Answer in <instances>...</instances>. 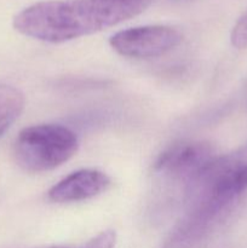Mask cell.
I'll list each match as a JSON object with an SVG mask.
<instances>
[{
  "label": "cell",
  "mask_w": 247,
  "mask_h": 248,
  "mask_svg": "<svg viewBox=\"0 0 247 248\" xmlns=\"http://www.w3.org/2000/svg\"><path fill=\"white\" fill-rule=\"evenodd\" d=\"M150 4L152 0H46L18 12L14 27L29 38L60 44L133 18Z\"/></svg>",
  "instance_id": "cell-1"
},
{
  "label": "cell",
  "mask_w": 247,
  "mask_h": 248,
  "mask_svg": "<svg viewBox=\"0 0 247 248\" xmlns=\"http://www.w3.org/2000/svg\"><path fill=\"white\" fill-rule=\"evenodd\" d=\"M79 140L70 128L60 124H40L23 128L12 147L16 164L29 173L52 171L72 159Z\"/></svg>",
  "instance_id": "cell-2"
},
{
  "label": "cell",
  "mask_w": 247,
  "mask_h": 248,
  "mask_svg": "<svg viewBox=\"0 0 247 248\" xmlns=\"http://www.w3.org/2000/svg\"><path fill=\"white\" fill-rule=\"evenodd\" d=\"M215 157L213 148L208 143L201 140L179 142L159 155L153 171L167 182L183 183L186 191Z\"/></svg>",
  "instance_id": "cell-3"
},
{
  "label": "cell",
  "mask_w": 247,
  "mask_h": 248,
  "mask_svg": "<svg viewBox=\"0 0 247 248\" xmlns=\"http://www.w3.org/2000/svg\"><path fill=\"white\" fill-rule=\"evenodd\" d=\"M181 41L179 31L162 24L124 29L109 39L111 48L128 58L159 57L173 50Z\"/></svg>",
  "instance_id": "cell-4"
},
{
  "label": "cell",
  "mask_w": 247,
  "mask_h": 248,
  "mask_svg": "<svg viewBox=\"0 0 247 248\" xmlns=\"http://www.w3.org/2000/svg\"><path fill=\"white\" fill-rule=\"evenodd\" d=\"M111 181L104 172L94 169L75 171L61 179L48 190V200L56 203L79 202L107 191Z\"/></svg>",
  "instance_id": "cell-5"
},
{
  "label": "cell",
  "mask_w": 247,
  "mask_h": 248,
  "mask_svg": "<svg viewBox=\"0 0 247 248\" xmlns=\"http://www.w3.org/2000/svg\"><path fill=\"white\" fill-rule=\"evenodd\" d=\"M23 109V93L16 87L0 84V138L19 118Z\"/></svg>",
  "instance_id": "cell-6"
},
{
  "label": "cell",
  "mask_w": 247,
  "mask_h": 248,
  "mask_svg": "<svg viewBox=\"0 0 247 248\" xmlns=\"http://www.w3.org/2000/svg\"><path fill=\"white\" fill-rule=\"evenodd\" d=\"M116 241V234L114 230H103L96 236L92 237L91 240L82 245L79 248H114L115 247ZM36 248H72L67 246H41Z\"/></svg>",
  "instance_id": "cell-7"
},
{
  "label": "cell",
  "mask_w": 247,
  "mask_h": 248,
  "mask_svg": "<svg viewBox=\"0 0 247 248\" xmlns=\"http://www.w3.org/2000/svg\"><path fill=\"white\" fill-rule=\"evenodd\" d=\"M230 40L236 48H247V11L235 23Z\"/></svg>",
  "instance_id": "cell-8"
}]
</instances>
